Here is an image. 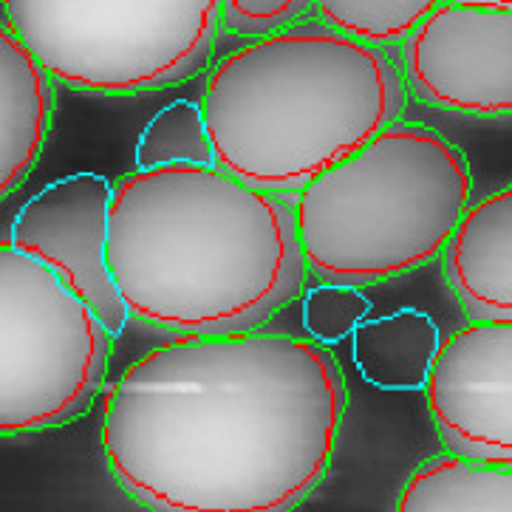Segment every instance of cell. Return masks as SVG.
Here are the masks:
<instances>
[{
  "label": "cell",
  "mask_w": 512,
  "mask_h": 512,
  "mask_svg": "<svg viewBox=\"0 0 512 512\" xmlns=\"http://www.w3.org/2000/svg\"><path fill=\"white\" fill-rule=\"evenodd\" d=\"M346 408L309 337L176 334L102 388V453L153 512H289L326 479Z\"/></svg>",
  "instance_id": "cell-1"
},
{
  "label": "cell",
  "mask_w": 512,
  "mask_h": 512,
  "mask_svg": "<svg viewBox=\"0 0 512 512\" xmlns=\"http://www.w3.org/2000/svg\"><path fill=\"white\" fill-rule=\"evenodd\" d=\"M105 249L128 314L173 334L261 329L309 278L292 196L255 190L218 167L122 176Z\"/></svg>",
  "instance_id": "cell-2"
},
{
  "label": "cell",
  "mask_w": 512,
  "mask_h": 512,
  "mask_svg": "<svg viewBox=\"0 0 512 512\" xmlns=\"http://www.w3.org/2000/svg\"><path fill=\"white\" fill-rule=\"evenodd\" d=\"M405 102L391 51L306 17L224 54L207 74L201 114L218 170L298 196L399 122Z\"/></svg>",
  "instance_id": "cell-3"
},
{
  "label": "cell",
  "mask_w": 512,
  "mask_h": 512,
  "mask_svg": "<svg viewBox=\"0 0 512 512\" xmlns=\"http://www.w3.org/2000/svg\"><path fill=\"white\" fill-rule=\"evenodd\" d=\"M292 204L306 269L368 286L442 258L473 204V173L447 136L399 119Z\"/></svg>",
  "instance_id": "cell-4"
},
{
  "label": "cell",
  "mask_w": 512,
  "mask_h": 512,
  "mask_svg": "<svg viewBox=\"0 0 512 512\" xmlns=\"http://www.w3.org/2000/svg\"><path fill=\"white\" fill-rule=\"evenodd\" d=\"M6 26L51 80L136 94L199 77L221 34V0H0Z\"/></svg>",
  "instance_id": "cell-5"
},
{
  "label": "cell",
  "mask_w": 512,
  "mask_h": 512,
  "mask_svg": "<svg viewBox=\"0 0 512 512\" xmlns=\"http://www.w3.org/2000/svg\"><path fill=\"white\" fill-rule=\"evenodd\" d=\"M114 337L49 266L0 241V436L60 428L105 388Z\"/></svg>",
  "instance_id": "cell-6"
},
{
  "label": "cell",
  "mask_w": 512,
  "mask_h": 512,
  "mask_svg": "<svg viewBox=\"0 0 512 512\" xmlns=\"http://www.w3.org/2000/svg\"><path fill=\"white\" fill-rule=\"evenodd\" d=\"M405 88L467 116H512V12L442 0L399 46Z\"/></svg>",
  "instance_id": "cell-7"
},
{
  "label": "cell",
  "mask_w": 512,
  "mask_h": 512,
  "mask_svg": "<svg viewBox=\"0 0 512 512\" xmlns=\"http://www.w3.org/2000/svg\"><path fill=\"white\" fill-rule=\"evenodd\" d=\"M422 391L447 453L512 467V323L470 320L445 337Z\"/></svg>",
  "instance_id": "cell-8"
},
{
  "label": "cell",
  "mask_w": 512,
  "mask_h": 512,
  "mask_svg": "<svg viewBox=\"0 0 512 512\" xmlns=\"http://www.w3.org/2000/svg\"><path fill=\"white\" fill-rule=\"evenodd\" d=\"M114 182L97 173H71L46 184L20 207L9 244L49 266L83 300L111 337L128 326V309L108 269V210Z\"/></svg>",
  "instance_id": "cell-9"
},
{
  "label": "cell",
  "mask_w": 512,
  "mask_h": 512,
  "mask_svg": "<svg viewBox=\"0 0 512 512\" xmlns=\"http://www.w3.org/2000/svg\"><path fill=\"white\" fill-rule=\"evenodd\" d=\"M442 261L470 320L512 323V182L467 207Z\"/></svg>",
  "instance_id": "cell-10"
},
{
  "label": "cell",
  "mask_w": 512,
  "mask_h": 512,
  "mask_svg": "<svg viewBox=\"0 0 512 512\" xmlns=\"http://www.w3.org/2000/svg\"><path fill=\"white\" fill-rule=\"evenodd\" d=\"M54 116V80L0 20V199L37 165Z\"/></svg>",
  "instance_id": "cell-11"
},
{
  "label": "cell",
  "mask_w": 512,
  "mask_h": 512,
  "mask_svg": "<svg viewBox=\"0 0 512 512\" xmlns=\"http://www.w3.org/2000/svg\"><path fill=\"white\" fill-rule=\"evenodd\" d=\"M439 346V326L419 309L363 320L351 334L354 365L377 388H425Z\"/></svg>",
  "instance_id": "cell-12"
},
{
  "label": "cell",
  "mask_w": 512,
  "mask_h": 512,
  "mask_svg": "<svg viewBox=\"0 0 512 512\" xmlns=\"http://www.w3.org/2000/svg\"><path fill=\"white\" fill-rule=\"evenodd\" d=\"M397 512H512V467L436 456L408 476Z\"/></svg>",
  "instance_id": "cell-13"
},
{
  "label": "cell",
  "mask_w": 512,
  "mask_h": 512,
  "mask_svg": "<svg viewBox=\"0 0 512 512\" xmlns=\"http://www.w3.org/2000/svg\"><path fill=\"white\" fill-rule=\"evenodd\" d=\"M442 0H312V15L374 49L402 46Z\"/></svg>",
  "instance_id": "cell-14"
},
{
  "label": "cell",
  "mask_w": 512,
  "mask_h": 512,
  "mask_svg": "<svg viewBox=\"0 0 512 512\" xmlns=\"http://www.w3.org/2000/svg\"><path fill=\"white\" fill-rule=\"evenodd\" d=\"M170 165L215 167L201 102L176 100L165 105L145 125L136 142V170H156Z\"/></svg>",
  "instance_id": "cell-15"
},
{
  "label": "cell",
  "mask_w": 512,
  "mask_h": 512,
  "mask_svg": "<svg viewBox=\"0 0 512 512\" xmlns=\"http://www.w3.org/2000/svg\"><path fill=\"white\" fill-rule=\"evenodd\" d=\"M300 300H303V329L312 343L326 348L351 337L371 314V303L363 295V289L348 283H314L303 289Z\"/></svg>",
  "instance_id": "cell-16"
},
{
  "label": "cell",
  "mask_w": 512,
  "mask_h": 512,
  "mask_svg": "<svg viewBox=\"0 0 512 512\" xmlns=\"http://www.w3.org/2000/svg\"><path fill=\"white\" fill-rule=\"evenodd\" d=\"M312 15V0H221V29L232 37H266Z\"/></svg>",
  "instance_id": "cell-17"
},
{
  "label": "cell",
  "mask_w": 512,
  "mask_h": 512,
  "mask_svg": "<svg viewBox=\"0 0 512 512\" xmlns=\"http://www.w3.org/2000/svg\"><path fill=\"white\" fill-rule=\"evenodd\" d=\"M453 3H470V6H490V9H510L512 0H453Z\"/></svg>",
  "instance_id": "cell-18"
}]
</instances>
